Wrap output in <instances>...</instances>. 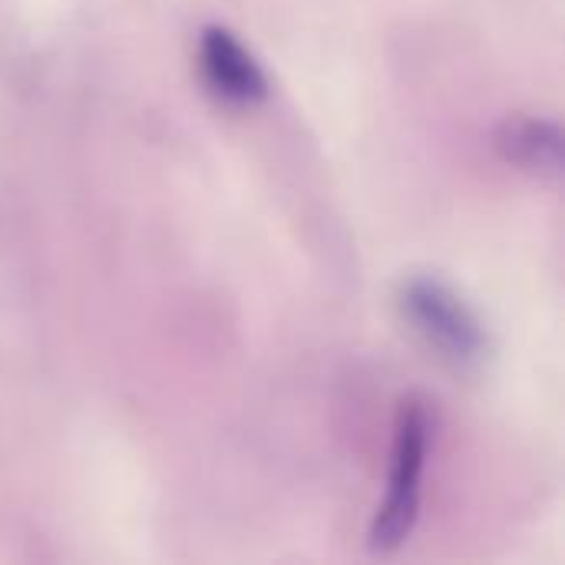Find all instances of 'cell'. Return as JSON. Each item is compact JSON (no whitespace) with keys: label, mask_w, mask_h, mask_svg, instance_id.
<instances>
[{"label":"cell","mask_w":565,"mask_h":565,"mask_svg":"<svg viewBox=\"0 0 565 565\" xmlns=\"http://www.w3.org/2000/svg\"><path fill=\"white\" fill-rule=\"evenodd\" d=\"M493 149L503 162L536 179H559L565 166L563 126L546 116H507L493 132Z\"/></svg>","instance_id":"4"},{"label":"cell","mask_w":565,"mask_h":565,"mask_svg":"<svg viewBox=\"0 0 565 565\" xmlns=\"http://www.w3.org/2000/svg\"><path fill=\"white\" fill-rule=\"evenodd\" d=\"M401 311L414 334L447 364L470 371L483 364L490 338L477 311L440 278L417 275L401 288Z\"/></svg>","instance_id":"1"},{"label":"cell","mask_w":565,"mask_h":565,"mask_svg":"<svg viewBox=\"0 0 565 565\" xmlns=\"http://www.w3.org/2000/svg\"><path fill=\"white\" fill-rule=\"evenodd\" d=\"M427 450H430V414L420 401H407L397 417L387 497L367 536L371 553L391 556L411 540L420 516V477H424Z\"/></svg>","instance_id":"2"},{"label":"cell","mask_w":565,"mask_h":565,"mask_svg":"<svg viewBox=\"0 0 565 565\" xmlns=\"http://www.w3.org/2000/svg\"><path fill=\"white\" fill-rule=\"evenodd\" d=\"M199 60L209 89L232 106H258L271 96V83L262 63L245 50V43L218 23H209L199 36Z\"/></svg>","instance_id":"3"}]
</instances>
